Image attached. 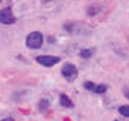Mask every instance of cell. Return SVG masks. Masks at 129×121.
I'll return each instance as SVG.
<instances>
[{"label": "cell", "mask_w": 129, "mask_h": 121, "mask_svg": "<svg viewBox=\"0 0 129 121\" xmlns=\"http://www.w3.org/2000/svg\"><path fill=\"white\" fill-rule=\"evenodd\" d=\"M43 41H44V37H43L41 32L39 31H32L27 35L26 37V45L30 49H39L43 45Z\"/></svg>", "instance_id": "cell-1"}, {"label": "cell", "mask_w": 129, "mask_h": 121, "mask_svg": "<svg viewBox=\"0 0 129 121\" xmlns=\"http://www.w3.org/2000/svg\"><path fill=\"white\" fill-rule=\"evenodd\" d=\"M61 73H62V76L66 80L72 81V80H75L78 77V67L75 64H72V63H66L62 67Z\"/></svg>", "instance_id": "cell-2"}, {"label": "cell", "mask_w": 129, "mask_h": 121, "mask_svg": "<svg viewBox=\"0 0 129 121\" xmlns=\"http://www.w3.org/2000/svg\"><path fill=\"white\" fill-rule=\"evenodd\" d=\"M16 17L13 16L12 8L10 7H5L0 10V23L3 25H13L16 23Z\"/></svg>", "instance_id": "cell-3"}, {"label": "cell", "mask_w": 129, "mask_h": 121, "mask_svg": "<svg viewBox=\"0 0 129 121\" xmlns=\"http://www.w3.org/2000/svg\"><path fill=\"white\" fill-rule=\"evenodd\" d=\"M61 58L56 56H38L36 57V62L41 66H44V67H52V66L57 64Z\"/></svg>", "instance_id": "cell-4"}, {"label": "cell", "mask_w": 129, "mask_h": 121, "mask_svg": "<svg viewBox=\"0 0 129 121\" xmlns=\"http://www.w3.org/2000/svg\"><path fill=\"white\" fill-rule=\"evenodd\" d=\"M59 103H61L62 107H64V108H72V107H74V102L70 99L66 94H61V97H59Z\"/></svg>", "instance_id": "cell-5"}, {"label": "cell", "mask_w": 129, "mask_h": 121, "mask_svg": "<svg viewBox=\"0 0 129 121\" xmlns=\"http://www.w3.org/2000/svg\"><path fill=\"white\" fill-rule=\"evenodd\" d=\"M107 90V86L106 85H103V84H100V85H97L95 84V88H94V93H97V94H103Z\"/></svg>", "instance_id": "cell-6"}, {"label": "cell", "mask_w": 129, "mask_h": 121, "mask_svg": "<svg viewBox=\"0 0 129 121\" xmlns=\"http://www.w3.org/2000/svg\"><path fill=\"white\" fill-rule=\"evenodd\" d=\"M48 107H49V102L47 99H41L39 102V109H40L41 112H45L47 109H48Z\"/></svg>", "instance_id": "cell-7"}, {"label": "cell", "mask_w": 129, "mask_h": 121, "mask_svg": "<svg viewBox=\"0 0 129 121\" xmlns=\"http://www.w3.org/2000/svg\"><path fill=\"white\" fill-rule=\"evenodd\" d=\"M119 113L124 117H129V106H121L119 107Z\"/></svg>", "instance_id": "cell-8"}, {"label": "cell", "mask_w": 129, "mask_h": 121, "mask_svg": "<svg viewBox=\"0 0 129 121\" xmlns=\"http://www.w3.org/2000/svg\"><path fill=\"white\" fill-rule=\"evenodd\" d=\"M92 54H93L92 49H83V50H80V57L81 58H89V57H92Z\"/></svg>", "instance_id": "cell-9"}, {"label": "cell", "mask_w": 129, "mask_h": 121, "mask_svg": "<svg viewBox=\"0 0 129 121\" xmlns=\"http://www.w3.org/2000/svg\"><path fill=\"white\" fill-rule=\"evenodd\" d=\"M84 88H85L87 90L93 92V90H94V88H95V84L92 83V81H85V83H84Z\"/></svg>", "instance_id": "cell-10"}, {"label": "cell", "mask_w": 129, "mask_h": 121, "mask_svg": "<svg viewBox=\"0 0 129 121\" xmlns=\"http://www.w3.org/2000/svg\"><path fill=\"white\" fill-rule=\"evenodd\" d=\"M100 10V8L97 7V8H93V7H90L89 9H88V14H90V16H93V14H95L97 12Z\"/></svg>", "instance_id": "cell-11"}, {"label": "cell", "mask_w": 129, "mask_h": 121, "mask_svg": "<svg viewBox=\"0 0 129 121\" xmlns=\"http://www.w3.org/2000/svg\"><path fill=\"white\" fill-rule=\"evenodd\" d=\"M2 121H14V118H12V117H5V118H3Z\"/></svg>", "instance_id": "cell-12"}, {"label": "cell", "mask_w": 129, "mask_h": 121, "mask_svg": "<svg viewBox=\"0 0 129 121\" xmlns=\"http://www.w3.org/2000/svg\"><path fill=\"white\" fill-rule=\"evenodd\" d=\"M125 97H126V98H129V92H128V93L125 94Z\"/></svg>", "instance_id": "cell-13"}, {"label": "cell", "mask_w": 129, "mask_h": 121, "mask_svg": "<svg viewBox=\"0 0 129 121\" xmlns=\"http://www.w3.org/2000/svg\"><path fill=\"white\" fill-rule=\"evenodd\" d=\"M0 3H2V0H0Z\"/></svg>", "instance_id": "cell-14"}]
</instances>
